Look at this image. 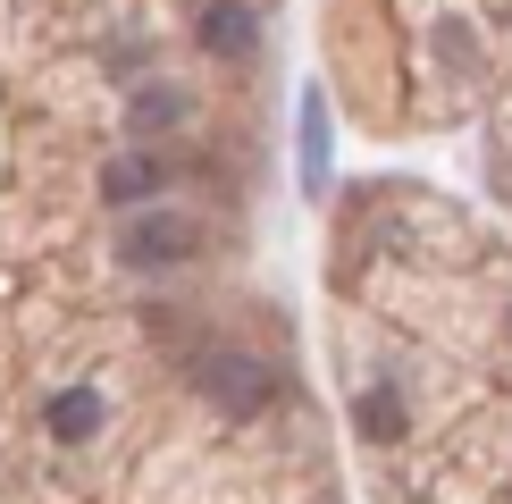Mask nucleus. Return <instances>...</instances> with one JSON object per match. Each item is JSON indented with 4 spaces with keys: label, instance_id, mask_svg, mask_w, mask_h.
I'll return each mask as SVG.
<instances>
[{
    "label": "nucleus",
    "instance_id": "nucleus-2",
    "mask_svg": "<svg viewBox=\"0 0 512 504\" xmlns=\"http://www.w3.org/2000/svg\"><path fill=\"white\" fill-rule=\"evenodd\" d=\"M194 244H202V219H185L177 202H143V210H126V227H118V261L126 269H177V261H194Z\"/></svg>",
    "mask_w": 512,
    "mask_h": 504
},
{
    "label": "nucleus",
    "instance_id": "nucleus-3",
    "mask_svg": "<svg viewBox=\"0 0 512 504\" xmlns=\"http://www.w3.org/2000/svg\"><path fill=\"white\" fill-rule=\"evenodd\" d=\"M294 177H303V194H328L336 177V118L319 84H303V101H294Z\"/></svg>",
    "mask_w": 512,
    "mask_h": 504
},
{
    "label": "nucleus",
    "instance_id": "nucleus-7",
    "mask_svg": "<svg viewBox=\"0 0 512 504\" xmlns=\"http://www.w3.org/2000/svg\"><path fill=\"white\" fill-rule=\"evenodd\" d=\"M101 420H110V404H101V387H68V395H51L42 429H51L59 446H84V437H101Z\"/></svg>",
    "mask_w": 512,
    "mask_h": 504
},
{
    "label": "nucleus",
    "instance_id": "nucleus-8",
    "mask_svg": "<svg viewBox=\"0 0 512 504\" xmlns=\"http://www.w3.org/2000/svg\"><path fill=\"white\" fill-rule=\"evenodd\" d=\"M353 429L370 437V446H395V437H403V395L395 387H361L353 395Z\"/></svg>",
    "mask_w": 512,
    "mask_h": 504
},
{
    "label": "nucleus",
    "instance_id": "nucleus-6",
    "mask_svg": "<svg viewBox=\"0 0 512 504\" xmlns=\"http://www.w3.org/2000/svg\"><path fill=\"white\" fill-rule=\"evenodd\" d=\"M160 185H168V160H152V152H118L110 168H101V202H110V210L160 202Z\"/></svg>",
    "mask_w": 512,
    "mask_h": 504
},
{
    "label": "nucleus",
    "instance_id": "nucleus-1",
    "mask_svg": "<svg viewBox=\"0 0 512 504\" xmlns=\"http://www.w3.org/2000/svg\"><path fill=\"white\" fill-rule=\"evenodd\" d=\"M177 370H185V387H202L219 412H269V395H277V370L261 362V353H244V345H185L177 353Z\"/></svg>",
    "mask_w": 512,
    "mask_h": 504
},
{
    "label": "nucleus",
    "instance_id": "nucleus-4",
    "mask_svg": "<svg viewBox=\"0 0 512 504\" xmlns=\"http://www.w3.org/2000/svg\"><path fill=\"white\" fill-rule=\"evenodd\" d=\"M185 118H194V93H185V84H168V76L126 84V135H168V126H185Z\"/></svg>",
    "mask_w": 512,
    "mask_h": 504
},
{
    "label": "nucleus",
    "instance_id": "nucleus-5",
    "mask_svg": "<svg viewBox=\"0 0 512 504\" xmlns=\"http://www.w3.org/2000/svg\"><path fill=\"white\" fill-rule=\"evenodd\" d=\"M194 42L210 59H252V42H261V17L244 9V0H202L194 9Z\"/></svg>",
    "mask_w": 512,
    "mask_h": 504
}]
</instances>
